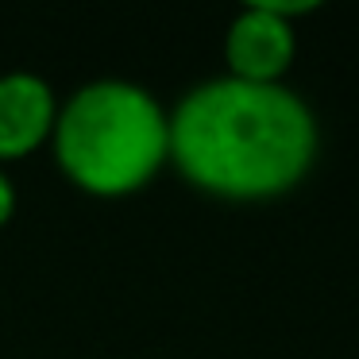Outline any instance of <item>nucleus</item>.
<instances>
[{"mask_svg":"<svg viewBox=\"0 0 359 359\" xmlns=\"http://www.w3.org/2000/svg\"><path fill=\"white\" fill-rule=\"evenodd\" d=\"M317 158V112L286 81L220 74L189 86L170 109V166L217 201H278L309 178Z\"/></svg>","mask_w":359,"mask_h":359,"instance_id":"1","label":"nucleus"},{"mask_svg":"<svg viewBox=\"0 0 359 359\" xmlns=\"http://www.w3.org/2000/svg\"><path fill=\"white\" fill-rule=\"evenodd\" d=\"M50 147L74 189L101 201L132 197L170 166V109L140 81H86L58 104Z\"/></svg>","mask_w":359,"mask_h":359,"instance_id":"2","label":"nucleus"},{"mask_svg":"<svg viewBox=\"0 0 359 359\" xmlns=\"http://www.w3.org/2000/svg\"><path fill=\"white\" fill-rule=\"evenodd\" d=\"M12 217H16V186H12L8 170L0 166V228L8 224Z\"/></svg>","mask_w":359,"mask_h":359,"instance_id":"5","label":"nucleus"},{"mask_svg":"<svg viewBox=\"0 0 359 359\" xmlns=\"http://www.w3.org/2000/svg\"><path fill=\"white\" fill-rule=\"evenodd\" d=\"M58 104L62 101L43 74H0V166L35 155L43 143H50Z\"/></svg>","mask_w":359,"mask_h":359,"instance_id":"4","label":"nucleus"},{"mask_svg":"<svg viewBox=\"0 0 359 359\" xmlns=\"http://www.w3.org/2000/svg\"><path fill=\"white\" fill-rule=\"evenodd\" d=\"M297 58V27L271 12L263 0H251L232 16L224 32V66L228 78L278 86L286 81Z\"/></svg>","mask_w":359,"mask_h":359,"instance_id":"3","label":"nucleus"}]
</instances>
